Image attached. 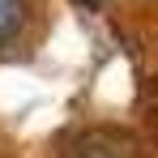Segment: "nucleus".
Masks as SVG:
<instances>
[{
	"mask_svg": "<svg viewBox=\"0 0 158 158\" xmlns=\"http://www.w3.org/2000/svg\"><path fill=\"white\" fill-rule=\"evenodd\" d=\"M69 158H137V141L124 128H85L73 137Z\"/></svg>",
	"mask_w": 158,
	"mask_h": 158,
	"instance_id": "1",
	"label": "nucleus"
},
{
	"mask_svg": "<svg viewBox=\"0 0 158 158\" xmlns=\"http://www.w3.org/2000/svg\"><path fill=\"white\" fill-rule=\"evenodd\" d=\"M73 4H85V9H94V4H98V0H73Z\"/></svg>",
	"mask_w": 158,
	"mask_h": 158,
	"instance_id": "3",
	"label": "nucleus"
},
{
	"mask_svg": "<svg viewBox=\"0 0 158 158\" xmlns=\"http://www.w3.org/2000/svg\"><path fill=\"white\" fill-rule=\"evenodd\" d=\"M26 13H30L26 0H0V47H4V43H13V39L22 34Z\"/></svg>",
	"mask_w": 158,
	"mask_h": 158,
	"instance_id": "2",
	"label": "nucleus"
}]
</instances>
